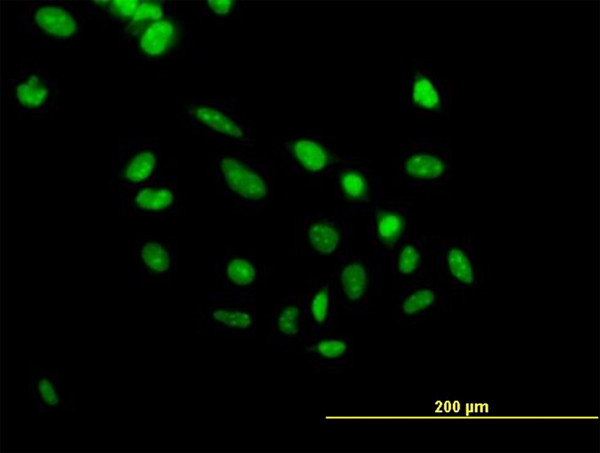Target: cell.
<instances>
[{"instance_id":"5b68a950","label":"cell","mask_w":600,"mask_h":453,"mask_svg":"<svg viewBox=\"0 0 600 453\" xmlns=\"http://www.w3.org/2000/svg\"><path fill=\"white\" fill-rule=\"evenodd\" d=\"M337 306L359 315L372 314V301L379 293L381 274L373 257L355 250L335 259L329 274Z\"/></svg>"},{"instance_id":"7a4b0ae2","label":"cell","mask_w":600,"mask_h":453,"mask_svg":"<svg viewBox=\"0 0 600 453\" xmlns=\"http://www.w3.org/2000/svg\"><path fill=\"white\" fill-rule=\"evenodd\" d=\"M393 176L433 196H449L454 182L453 149L448 137L419 136L393 157Z\"/></svg>"},{"instance_id":"3957f363","label":"cell","mask_w":600,"mask_h":453,"mask_svg":"<svg viewBox=\"0 0 600 453\" xmlns=\"http://www.w3.org/2000/svg\"><path fill=\"white\" fill-rule=\"evenodd\" d=\"M434 248V276L453 300H468L484 288L488 270L474 253L469 235H435Z\"/></svg>"},{"instance_id":"d6986e66","label":"cell","mask_w":600,"mask_h":453,"mask_svg":"<svg viewBox=\"0 0 600 453\" xmlns=\"http://www.w3.org/2000/svg\"><path fill=\"white\" fill-rule=\"evenodd\" d=\"M263 277L254 253L226 252L216 268L217 290L240 296H254Z\"/></svg>"},{"instance_id":"8fae6325","label":"cell","mask_w":600,"mask_h":453,"mask_svg":"<svg viewBox=\"0 0 600 453\" xmlns=\"http://www.w3.org/2000/svg\"><path fill=\"white\" fill-rule=\"evenodd\" d=\"M363 215L367 216L366 234L372 249L382 257L394 250L411 235L409 202L401 198L380 199Z\"/></svg>"},{"instance_id":"484cf974","label":"cell","mask_w":600,"mask_h":453,"mask_svg":"<svg viewBox=\"0 0 600 453\" xmlns=\"http://www.w3.org/2000/svg\"><path fill=\"white\" fill-rule=\"evenodd\" d=\"M141 1L138 0H113L108 1L106 11L116 22L127 25L134 17Z\"/></svg>"},{"instance_id":"6da1fadb","label":"cell","mask_w":600,"mask_h":453,"mask_svg":"<svg viewBox=\"0 0 600 453\" xmlns=\"http://www.w3.org/2000/svg\"><path fill=\"white\" fill-rule=\"evenodd\" d=\"M214 176L222 198L241 215L263 213L276 196V182L269 165L242 152L218 154Z\"/></svg>"},{"instance_id":"9a60e30c","label":"cell","mask_w":600,"mask_h":453,"mask_svg":"<svg viewBox=\"0 0 600 453\" xmlns=\"http://www.w3.org/2000/svg\"><path fill=\"white\" fill-rule=\"evenodd\" d=\"M120 198V212L126 215H174L181 205V192L174 180L158 173L137 187L123 189Z\"/></svg>"},{"instance_id":"7c38bea8","label":"cell","mask_w":600,"mask_h":453,"mask_svg":"<svg viewBox=\"0 0 600 453\" xmlns=\"http://www.w3.org/2000/svg\"><path fill=\"white\" fill-rule=\"evenodd\" d=\"M276 150L286 168L309 180L330 176L341 157L327 139L315 135L287 139Z\"/></svg>"},{"instance_id":"4316f807","label":"cell","mask_w":600,"mask_h":453,"mask_svg":"<svg viewBox=\"0 0 600 453\" xmlns=\"http://www.w3.org/2000/svg\"><path fill=\"white\" fill-rule=\"evenodd\" d=\"M36 395L47 406L54 407L59 402V395L51 375L42 376L36 382Z\"/></svg>"},{"instance_id":"e0dca14e","label":"cell","mask_w":600,"mask_h":453,"mask_svg":"<svg viewBox=\"0 0 600 453\" xmlns=\"http://www.w3.org/2000/svg\"><path fill=\"white\" fill-rule=\"evenodd\" d=\"M160 152L155 138L136 137L124 141L116 153L114 180L120 189L137 187L157 173Z\"/></svg>"},{"instance_id":"44dd1931","label":"cell","mask_w":600,"mask_h":453,"mask_svg":"<svg viewBox=\"0 0 600 453\" xmlns=\"http://www.w3.org/2000/svg\"><path fill=\"white\" fill-rule=\"evenodd\" d=\"M270 336L292 351L307 337L303 294L286 295L275 304L269 319Z\"/></svg>"},{"instance_id":"ac0fdd59","label":"cell","mask_w":600,"mask_h":453,"mask_svg":"<svg viewBox=\"0 0 600 453\" xmlns=\"http://www.w3.org/2000/svg\"><path fill=\"white\" fill-rule=\"evenodd\" d=\"M435 235H410L391 254V273L403 286L434 276Z\"/></svg>"},{"instance_id":"52a82bcc","label":"cell","mask_w":600,"mask_h":453,"mask_svg":"<svg viewBox=\"0 0 600 453\" xmlns=\"http://www.w3.org/2000/svg\"><path fill=\"white\" fill-rule=\"evenodd\" d=\"M354 250L352 226L338 215H308L296 223V256L337 258Z\"/></svg>"},{"instance_id":"ffe728a7","label":"cell","mask_w":600,"mask_h":453,"mask_svg":"<svg viewBox=\"0 0 600 453\" xmlns=\"http://www.w3.org/2000/svg\"><path fill=\"white\" fill-rule=\"evenodd\" d=\"M137 266L143 281L162 282L170 279L177 268L176 237L146 235L141 238L137 242Z\"/></svg>"},{"instance_id":"277c9868","label":"cell","mask_w":600,"mask_h":453,"mask_svg":"<svg viewBox=\"0 0 600 453\" xmlns=\"http://www.w3.org/2000/svg\"><path fill=\"white\" fill-rule=\"evenodd\" d=\"M181 118L207 138L248 147L255 143L251 121L223 98H190L183 105Z\"/></svg>"},{"instance_id":"5bb4252c","label":"cell","mask_w":600,"mask_h":453,"mask_svg":"<svg viewBox=\"0 0 600 453\" xmlns=\"http://www.w3.org/2000/svg\"><path fill=\"white\" fill-rule=\"evenodd\" d=\"M20 21L29 34L43 40L67 41L80 31L75 11L62 2L28 1Z\"/></svg>"},{"instance_id":"603a6c76","label":"cell","mask_w":600,"mask_h":453,"mask_svg":"<svg viewBox=\"0 0 600 453\" xmlns=\"http://www.w3.org/2000/svg\"><path fill=\"white\" fill-rule=\"evenodd\" d=\"M180 23L175 16L166 15L148 27L137 39L140 57L154 61L163 57L177 42Z\"/></svg>"},{"instance_id":"30bf717a","label":"cell","mask_w":600,"mask_h":453,"mask_svg":"<svg viewBox=\"0 0 600 453\" xmlns=\"http://www.w3.org/2000/svg\"><path fill=\"white\" fill-rule=\"evenodd\" d=\"M408 105L412 116L437 119L450 108L452 86L426 58H413L408 74Z\"/></svg>"},{"instance_id":"4fadbf2b","label":"cell","mask_w":600,"mask_h":453,"mask_svg":"<svg viewBox=\"0 0 600 453\" xmlns=\"http://www.w3.org/2000/svg\"><path fill=\"white\" fill-rule=\"evenodd\" d=\"M453 301L432 276L403 286L393 303L392 314L398 324L424 323L433 315L452 310Z\"/></svg>"},{"instance_id":"cb8c5ba5","label":"cell","mask_w":600,"mask_h":453,"mask_svg":"<svg viewBox=\"0 0 600 453\" xmlns=\"http://www.w3.org/2000/svg\"><path fill=\"white\" fill-rule=\"evenodd\" d=\"M165 3L160 1H141L132 20L124 26V32L134 39L152 24L165 17Z\"/></svg>"},{"instance_id":"2e32d148","label":"cell","mask_w":600,"mask_h":453,"mask_svg":"<svg viewBox=\"0 0 600 453\" xmlns=\"http://www.w3.org/2000/svg\"><path fill=\"white\" fill-rule=\"evenodd\" d=\"M296 348L299 350L295 352L303 354L315 370L326 374L349 373L353 370L355 344L352 334L328 331L305 339Z\"/></svg>"},{"instance_id":"7402d4cb","label":"cell","mask_w":600,"mask_h":453,"mask_svg":"<svg viewBox=\"0 0 600 453\" xmlns=\"http://www.w3.org/2000/svg\"><path fill=\"white\" fill-rule=\"evenodd\" d=\"M302 294L306 339L331 331L337 303L329 277L316 279Z\"/></svg>"},{"instance_id":"ba28073f","label":"cell","mask_w":600,"mask_h":453,"mask_svg":"<svg viewBox=\"0 0 600 453\" xmlns=\"http://www.w3.org/2000/svg\"><path fill=\"white\" fill-rule=\"evenodd\" d=\"M8 84V97L21 114L52 117L59 111L60 87L35 60H26Z\"/></svg>"},{"instance_id":"8992f818","label":"cell","mask_w":600,"mask_h":453,"mask_svg":"<svg viewBox=\"0 0 600 453\" xmlns=\"http://www.w3.org/2000/svg\"><path fill=\"white\" fill-rule=\"evenodd\" d=\"M330 177L334 197L341 205L340 215H363L382 199L378 196L372 162L360 155L341 156Z\"/></svg>"},{"instance_id":"9c48e42d","label":"cell","mask_w":600,"mask_h":453,"mask_svg":"<svg viewBox=\"0 0 600 453\" xmlns=\"http://www.w3.org/2000/svg\"><path fill=\"white\" fill-rule=\"evenodd\" d=\"M213 333L231 338H251L256 333L257 310L254 296L233 295L215 290L199 313Z\"/></svg>"},{"instance_id":"d4e9b609","label":"cell","mask_w":600,"mask_h":453,"mask_svg":"<svg viewBox=\"0 0 600 453\" xmlns=\"http://www.w3.org/2000/svg\"><path fill=\"white\" fill-rule=\"evenodd\" d=\"M243 4L235 0H207L201 2V12L216 19H229L242 11Z\"/></svg>"}]
</instances>
